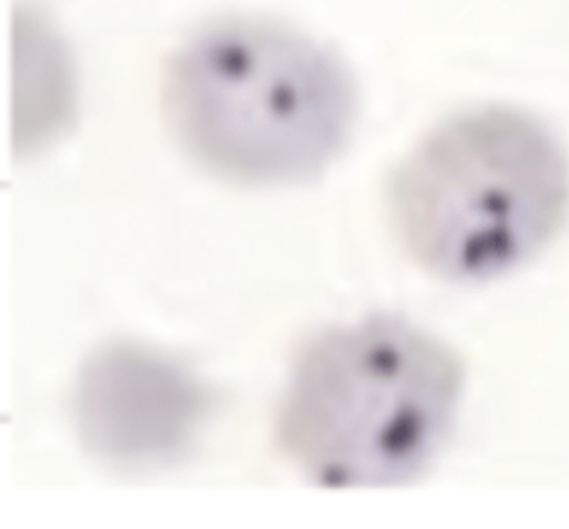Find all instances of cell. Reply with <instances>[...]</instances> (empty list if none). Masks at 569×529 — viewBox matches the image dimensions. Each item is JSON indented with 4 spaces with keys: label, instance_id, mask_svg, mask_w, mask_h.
Listing matches in <instances>:
<instances>
[{
    "label": "cell",
    "instance_id": "obj_1",
    "mask_svg": "<svg viewBox=\"0 0 569 529\" xmlns=\"http://www.w3.org/2000/svg\"><path fill=\"white\" fill-rule=\"evenodd\" d=\"M160 104L200 169L271 187L322 176L349 142L358 98L333 49L280 22L227 18L169 53Z\"/></svg>",
    "mask_w": 569,
    "mask_h": 529
},
{
    "label": "cell",
    "instance_id": "obj_2",
    "mask_svg": "<svg viewBox=\"0 0 569 529\" xmlns=\"http://www.w3.org/2000/svg\"><path fill=\"white\" fill-rule=\"evenodd\" d=\"M462 389L465 365L451 347L400 316H367L300 347L273 440L313 485H411L447 447Z\"/></svg>",
    "mask_w": 569,
    "mask_h": 529
},
{
    "label": "cell",
    "instance_id": "obj_3",
    "mask_svg": "<svg viewBox=\"0 0 569 529\" xmlns=\"http://www.w3.org/2000/svg\"><path fill=\"white\" fill-rule=\"evenodd\" d=\"M393 233L429 276L476 285L536 258L569 213V156L536 116L482 104L429 129L387 184Z\"/></svg>",
    "mask_w": 569,
    "mask_h": 529
},
{
    "label": "cell",
    "instance_id": "obj_4",
    "mask_svg": "<svg viewBox=\"0 0 569 529\" xmlns=\"http://www.w3.org/2000/svg\"><path fill=\"white\" fill-rule=\"evenodd\" d=\"M211 398L178 360L136 342H109L78 367L71 420L80 447L98 462L149 471L189 453Z\"/></svg>",
    "mask_w": 569,
    "mask_h": 529
}]
</instances>
